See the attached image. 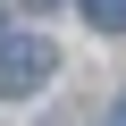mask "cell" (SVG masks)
Wrapping results in <instances>:
<instances>
[{"mask_svg":"<svg viewBox=\"0 0 126 126\" xmlns=\"http://www.w3.org/2000/svg\"><path fill=\"white\" fill-rule=\"evenodd\" d=\"M50 76H59V42L50 34H0V93H9V101L42 93Z\"/></svg>","mask_w":126,"mask_h":126,"instance_id":"6da1fadb","label":"cell"},{"mask_svg":"<svg viewBox=\"0 0 126 126\" xmlns=\"http://www.w3.org/2000/svg\"><path fill=\"white\" fill-rule=\"evenodd\" d=\"M109 126H126V101H118V118H109Z\"/></svg>","mask_w":126,"mask_h":126,"instance_id":"3957f363","label":"cell"},{"mask_svg":"<svg viewBox=\"0 0 126 126\" xmlns=\"http://www.w3.org/2000/svg\"><path fill=\"white\" fill-rule=\"evenodd\" d=\"M84 9H93V25H101V34H126V0H84Z\"/></svg>","mask_w":126,"mask_h":126,"instance_id":"7a4b0ae2","label":"cell"}]
</instances>
